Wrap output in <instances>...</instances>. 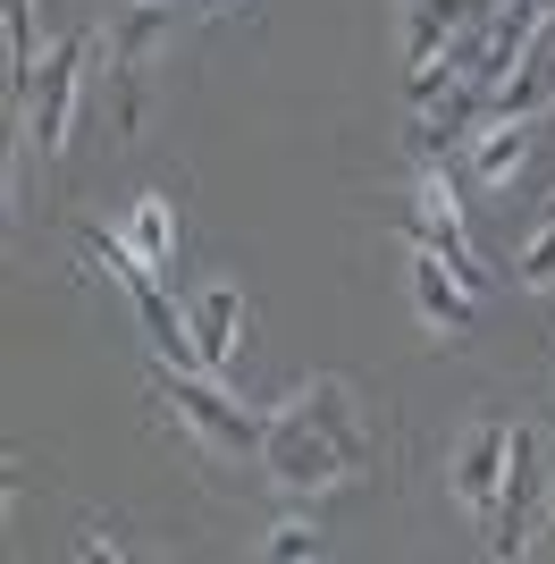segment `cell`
I'll list each match as a JSON object with an SVG mask.
<instances>
[{
    "mask_svg": "<svg viewBox=\"0 0 555 564\" xmlns=\"http://www.w3.org/2000/svg\"><path fill=\"white\" fill-rule=\"evenodd\" d=\"M370 455L362 422H353V388L346 379H312V388H295V397L270 413V438H261V464H270L278 489H337L353 464Z\"/></svg>",
    "mask_w": 555,
    "mask_h": 564,
    "instance_id": "cell-1",
    "label": "cell"
},
{
    "mask_svg": "<svg viewBox=\"0 0 555 564\" xmlns=\"http://www.w3.org/2000/svg\"><path fill=\"white\" fill-rule=\"evenodd\" d=\"M522 422H471L463 430V447H455V497H463V514L488 531V547H513V480H522Z\"/></svg>",
    "mask_w": 555,
    "mask_h": 564,
    "instance_id": "cell-2",
    "label": "cell"
},
{
    "mask_svg": "<svg viewBox=\"0 0 555 564\" xmlns=\"http://www.w3.org/2000/svg\"><path fill=\"white\" fill-rule=\"evenodd\" d=\"M152 397H161V413H177L185 430H194V447L210 455H244L270 438V413L244 397H228L219 388V371H194V362H161L152 371Z\"/></svg>",
    "mask_w": 555,
    "mask_h": 564,
    "instance_id": "cell-3",
    "label": "cell"
},
{
    "mask_svg": "<svg viewBox=\"0 0 555 564\" xmlns=\"http://www.w3.org/2000/svg\"><path fill=\"white\" fill-rule=\"evenodd\" d=\"M85 59H92V34H68V43L43 51V68H34V94H25V135L43 161L68 152V127H76V94H85Z\"/></svg>",
    "mask_w": 555,
    "mask_h": 564,
    "instance_id": "cell-4",
    "label": "cell"
},
{
    "mask_svg": "<svg viewBox=\"0 0 555 564\" xmlns=\"http://www.w3.org/2000/svg\"><path fill=\"white\" fill-rule=\"evenodd\" d=\"M413 245H429L463 286H488V261H480V245H471V228H463V203H455V177H446V169H429L413 186Z\"/></svg>",
    "mask_w": 555,
    "mask_h": 564,
    "instance_id": "cell-5",
    "label": "cell"
},
{
    "mask_svg": "<svg viewBox=\"0 0 555 564\" xmlns=\"http://www.w3.org/2000/svg\"><path fill=\"white\" fill-rule=\"evenodd\" d=\"M168 18H177V0H135L127 18H118V43H110V68H118V135H135L143 118V59H152V43L168 34Z\"/></svg>",
    "mask_w": 555,
    "mask_h": 564,
    "instance_id": "cell-6",
    "label": "cell"
},
{
    "mask_svg": "<svg viewBox=\"0 0 555 564\" xmlns=\"http://www.w3.org/2000/svg\"><path fill=\"white\" fill-rule=\"evenodd\" d=\"M404 279H413V312L429 321V337H463L480 312V286H463L429 245H404Z\"/></svg>",
    "mask_w": 555,
    "mask_h": 564,
    "instance_id": "cell-7",
    "label": "cell"
},
{
    "mask_svg": "<svg viewBox=\"0 0 555 564\" xmlns=\"http://www.w3.org/2000/svg\"><path fill=\"white\" fill-rule=\"evenodd\" d=\"M547 110H555V9L531 25V43H522V59L505 68L488 118H547Z\"/></svg>",
    "mask_w": 555,
    "mask_h": 564,
    "instance_id": "cell-8",
    "label": "cell"
},
{
    "mask_svg": "<svg viewBox=\"0 0 555 564\" xmlns=\"http://www.w3.org/2000/svg\"><path fill=\"white\" fill-rule=\"evenodd\" d=\"M480 18V0H413V18H404V59H413V85L421 76H438V59L471 34Z\"/></svg>",
    "mask_w": 555,
    "mask_h": 564,
    "instance_id": "cell-9",
    "label": "cell"
},
{
    "mask_svg": "<svg viewBox=\"0 0 555 564\" xmlns=\"http://www.w3.org/2000/svg\"><path fill=\"white\" fill-rule=\"evenodd\" d=\"M185 329H194L203 371H228L236 346H244V295H236V286H203V295H194V312H185Z\"/></svg>",
    "mask_w": 555,
    "mask_h": 564,
    "instance_id": "cell-10",
    "label": "cell"
},
{
    "mask_svg": "<svg viewBox=\"0 0 555 564\" xmlns=\"http://www.w3.org/2000/svg\"><path fill=\"white\" fill-rule=\"evenodd\" d=\"M531 161V118H480L471 127V177L480 186H513Z\"/></svg>",
    "mask_w": 555,
    "mask_h": 564,
    "instance_id": "cell-11",
    "label": "cell"
},
{
    "mask_svg": "<svg viewBox=\"0 0 555 564\" xmlns=\"http://www.w3.org/2000/svg\"><path fill=\"white\" fill-rule=\"evenodd\" d=\"M118 245H127L152 279H168V270H177V212H168V194H143L135 212H127V228H118Z\"/></svg>",
    "mask_w": 555,
    "mask_h": 564,
    "instance_id": "cell-12",
    "label": "cell"
},
{
    "mask_svg": "<svg viewBox=\"0 0 555 564\" xmlns=\"http://www.w3.org/2000/svg\"><path fill=\"white\" fill-rule=\"evenodd\" d=\"M320 522H312V514H286V522H278V531H270V540H261V556H278V564H295V556H320Z\"/></svg>",
    "mask_w": 555,
    "mask_h": 564,
    "instance_id": "cell-13",
    "label": "cell"
},
{
    "mask_svg": "<svg viewBox=\"0 0 555 564\" xmlns=\"http://www.w3.org/2000/svg\"><path fill=\"white\" fill-rule=\"evenodd\" d=\"M513 279H522V286H555V219L522 245V253H513Z\"/></svg>",
    "mask_w": 555,
    "mask_h": 564,
    "instance_id": "cell-14",
    "label": "cell"
},
{
    "mask_svg": "<svg viewBox=\"0 0 555 564\" xmlns=\"http://www.w3.org/2000/svg\"><path fill=\"white\" fill-rule=\"evenodd\" d=\"M547 531H555V497H547Z\"/></svg>",
    "mask_w": 555,
    "mask_h": 564,
    "instance_id": "cell-15",
    "label": "cell"
},
{
    "mask_svg": "<svg viewBox=\"0 0 555 564\" xmlns=\"http://www.w3.org/2000/svg\"><path fill=\"white\" fill-rule=\"evenodd\" d=\"M547 219H555V212H547Z\"/></svg>",
    "mask_w": 555,
    "mask_h": 564,
    "instance_id": "cell-16",
    "label": "cell"
}]
</instances>
